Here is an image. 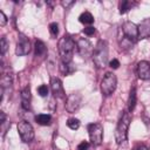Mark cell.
Wrapping results in <instances>:
<instances>
[{"instance_id":"cell-25","label":"cell","mask_w":150,"mask_h":150,"mask_svg":"<svg viewBox=\"0 0 150 150\" xmlns=\"http://www.w3.org/2000/svg\"><path fill=\"white\" fill-rule=\"evenodd\" d=\"M49 32H50V34L53 36H56L59 34V25L56 22H52L49 25Z\"/></svg>"},{"instance_id":"cell-17","label":"cell","mask_w":150,"mask_h":150,"mask_svg":"<svg viewBox=\"0 0 150 150\" xmlns=\"http://www.w3.org/2000/svg\"><path fill=\"white\" fill-rule=\"evenodd\" d=\"M34 120L40 125H49L50 122H52V116L48 115V114H38L34 117Z\"/></svg>"},{"instance_id":"cell-19","label":"cell","mask_w":150,"mask_h":150,"mask_svg":"<svg viewBox=\"0 0 150 150\" xmlns=\"http://www.w3.org/2000/svg\"><path fill=\"white\" fill-rule=\"evenodd\" d=\"M74 70H75V68L73 67L71 63H63V62H61V64H60V71L63 75H70L71 73H74Z\"/></svg>"},{"instance_id":"cell-34","label":"cell","mask_w":150,"mask_h":150,"mask_svg":"<svg viewBox=\"0 0 150 150\" xmlns=\"http://www.w3.org/2000/svg\"><path fill=\"white\" fill-rule=\"evenodd\" d=\"M7 120H6V115H5V112L4 111H0V124H2L4 122H6Z\"/></svg>"},{"instance_id":"cell-5","label":"cell","mask_w":150,"mask_h":150,"mask_svg":"<svg viewBox=\"0 0 150 150\" xmlns=\"http://www.w3.org/2000/svg\"><path fill=\"white\" fill-rule=\"evenodd\" d=\"M117 86V79L116 75L112 73H105V75L103 76L102 81H101V90L103 93V95L105 96H110Z\"/></svg>"},{"instance_id":"cell-3","label":"cell","mask_w":150,"mask_h":150,"mask_svg":"<svg viewBox=\"0 0 150 150\" xmlns=\"http://www.w3.org/2000/svg\"><path fill=\"white\" fill-rule=\"evenodd\" d=\"M93 61L97 68H104L108 63V45L104 40H100L94 47Z\"/></svg>"},{"instance_id":"cell-4","label":"cell","mask_w":150,"mask_h":150,"mask_svg":"<svg viewBox=\"0 0 150 150\" xmlns=\"http://www.w3.org/2000/svg\"><path fill=\"white\" fill-rule=\"evenodd\" d=\"M88 134H89L90 143L94 146L101 145L103 141V125L101 123H97V122L90 123L88 125Z\"/></svg>"},{"instance_id":"cell-28","label":"cell","mask_w":150,"mask_h":150,"mask_svg":"<svg viewBox=\"0 0 150 150\" xmlns=\"http://www.w3.org/2000/svg\"><path fill=\"white\" fill-rule=\"evenodd\" d=\"M83 33H84L86 35H88V36H90V35H93V34L95 33V28H94L93 26H88V27H86V28H83Z\"/></svg>"},{"instance_id":"cell-31","label":"cell","mask_w":150,"mask_h":150,"mask_svg":"<svg viewBox=\"0 0 150 150\" xmlns=\"http://www.w3.org/2000/svg\"><path fill=\"white\" fill-rule=\"evenodd\" d=\"M7 23V16L2 11H0V26H5Z\"/></svg>"},{"instance_id":"cell-18","label":"cell","mask_w":150,"mask_h":150,"mask_svg":"<svg viewBox=\"0 0 150 150\" xmlns=\"http://www.w3.org/2000/svg\"><path fill=\"white\" fill-rule=\"evenodd\" d=\"M79 20H80V22L83 23V25H91V23L94 22V16H93L91 13H89V12H83V13L80 15Z\"/></svg>"},{"instance_id":"cell-6","label":"cell","mask_w":150,"mask_h":150,"mask_svg":"<svg viewBox=\"0 0 150 150\" xmlns=\"http://www.w3.org/2000/svg\"><path fill=\"white\" fill-rule=\"evenodd\" d=\"M18 132L21 141L25 143H30L34 139V129L32 124L26 121H21L18 123Z\"/></svg>"},{"instance_id":"cell-29","label":"cell","mask_w":150,"mask_h":150,"mask_svg":"<svg viewBox=\"0 0 150 150\" xmlns=\"http://www.w3.org/2000/svg\"><path fill=\"white\" fill-rule=\"evenodd\" d=\"M88 149H89V143L87 141H83L77 145V150H88Z\"/></svg>"},{"instance_id":"cell-35","label":"cell","mask_w":150,"mask_h":150,"mask_svg":"<svg viewBox=\"0 0 150 150\" xmlns=\"http://www.w3.org/2000/svg\"><path fill=\"white\" fill-rule=\"evenodd\" d=\"M149 150H150V148H149Z\"/></svg>"},{"instance_id":"cell-7","label":"cell","mask_w":150,"mask_h":150,"mask_svg":"<svg viewBox=\"0 0 150 150\" xmlns=\"http://www.w3.org/2000/svg\"><path fill=\"white\" fill-rule=\"evenodd\" d=\"M29 52H30L29 39L23 34H19V40H18L16 48H15V54L18 56H23V55H27Z\"/></svg>"},{"instance_id":"cell-15","label":"cell","mask_w":150,"mask_h":150,"mask_svg":"<svg viewBox=\"0 0 150 150\" xmlns=\"http://www.w3.org/2000/svg\"><path fill=\"white\" fill-rule=\"evenodd\" d=\"M136 103H137V95H136V88L132 87L130 89V93H129V97H128V110L131 112L135 107H136Z\"/></svg>"},{"instance_id":"cell-26","label":"cell","mask_w":150,"mask_h":150,"mask_svg":"<svg viewBox=\"0 0 150 150\" xmlns=\"http://www.w3.org/2000/svg\"><path fill=\"white\" fill-rule=\"evenodd\" d=\"M132 45H134V42H132L131 40L127 39V38H124V39L122 40V42H121V46H122L123 48H125V49L131 48V47H132Z\"/></svg>"},{"instance_id":"cell-8","label":"cell","mask_w":150,"mask_h":150,"mask_svg":"<svg viewBox=\"0 0 150 150\" xmlns=\"http://www.w3.org/2000/svg\"><path fill=\"white\" fill-rule=\"evenodd\" d=\"M76 48H77V52L79 54L82 56V57H88V56H93V52H94V47L93 45L90 43L89 40L87 39H79V41L76 42Z\"/></svg>"},{"instance_id":"cell-30","label":"cell","mask_w":150,"mask_h":150,"mask_svg":"<svg viewBox=\"0 0 150 150\" xmlns=\"http://www.w3.org/2000/svg\"><path fill=\"white\" fill-rule=\"evenodd\" d=\"M109 66H110V68H112V69H117V68L120 67V61H118L117 59H112V60L109 62Z\"/></svg>"},{"instance_id":"cell-33","label":"cell","mask_w":150,"mask_h":150,"mask_svg":"<svg viewBox=\"0 0 150 150\" xmlns=\"http://www.w3.org/2000/svg\"><path fill=\"white\" fill-rule=\"evenodd\" d=\"M134 150H149V148L143 143H138L137 145H135Z\"/></svg>"},{"instance_id":"cell-24","label":"cell","mask_w":150,"mask_h":150,"mask_svg":"<svg viewBox=\"0 0 150 150\" xmlns=\"http://www.w3.org/2000/svg\"><path fill=\"white\" fill-rule=\"evenodd\" d=\"M38 94H39L41 97L47 96V94H48V87H47L46 84H41V86H39V87H38Z\"/></svg>"},{"instance_id":"cell-20","label":"cell","mask_w":150,"mask_h":150,"mask_svg":"<svg viewBox=\"0 0 150 150\" xmlns=\"http://www.w3.org/2000/svg\"><path fill=\"white\" fill-rule=\"evenodd\" d=\"M11 86H12V75L2 73V76H1V89L5 90L7 87H11Z\"/></svg>"},{"instance_id":"cell-1","label":"cell","mask_w":150,"mask_h":150,"mask_svg":"<svg viewBox=\"0 0 150 150\" xmlns=\"http://www.w3.org/2000/svg\"><path fill=\"white\" fill-rule=\"evenodd\" d=\"M75 47H76V43L69 35H64L63 38L60 39V41H59V53H60V56H61V62L71 63Z\"/></svg>"},{"instance_id":"cell-2","label":"cell","mask_w":150,"mask_h":150,"mask_svg":"<svg viewBox=\"0 0 150 150\" xmlns=\"http://www.w3.org/2000/svg\"><path fill=\"white\" fill-rule=\"evenodd\" d=\"M130 115L128 111H123L121 118L118 120V123L115 129V141L117 144H122L123 142L127 141L128 137V129L130 125Z\"/></svg>"},{"instance_id":"cell-32","label":"cell","mask_w":150,"mask_h":150,"mask_svg":"<svg viewBox=\"0 0 150 150\" xmlns=\"http://www.w3.org/2000/svg\"><path fill=\"white\" fill-rule=\"evenodd\" d=\"M74 4H75V1H67V0H66V1H64V0H62V1H61V5H62L66 9H67V8H69L70 6H73Z\"/></svg>"},{"instance_id":"cell-9","label":"cell","mask_w":150,"mask_h":150,"mask_svg":"<svg viewBox=\"0 0 150 150\" xmlns=\"http://www.w3.org/2000/svg\"><path fill=\"white\" fill-rule=\"evenodd\" d=\"M122 30H123L124 36L127 39L131 40L132 42H135L138 39V27L134 22H131V21L124 22L122 26Z\"/></svg>"},{"instance_id":"cell-11","label":"cell","mask_w":150,"mask_h":150,"mask_svg":"<svg viewBox=\"0 0 150 150\" xmlns=\"http://www.w3.org/2000/svg\"><path fill=\"white\" fill-rule=\"evenodd\" d=\"M50 90H52L53 95L55 97H57V98H63L66 96L62 82L57 77H52V80H50Z\"/></svg>"},{"instance_id":"cell-14","label":"cell","mask_w":150,"mask_h":150,"mask_svg":"<svg viewBox=\"0 0 150 150\" xmlns=\"http://www.w3.org/2000/svg\"><path fill=\"white\" fill-rule=\"evenodd\" d=\"M137 27H138V39L150 38V19H144Z\"/></svg>"},{"instance_id":"cell-23","label":"cell","mask_w":150,"mask_h":150,"mask_svg":"<svg viewBox=\"0 0 150 150\" xmlns=\"http://www.w3.org/2000/svg\"><path fill=\"white\" fill-rule=\"evenodd\" d=\"M8 49V41L5 36L1 38V41H0V52H1V55H4Z\"/></svg>"},{"instance_id":"cell-21","label":"cell","mask_w":150,"mask_h":150,"mask_svg":"<svg viewBox=\"0 0 150 150\" xmlns=\"http://www.w3.org/2000/svg\"><path fill=\"white\" fill-rule=\"evenodd\" d=\"M132 2L131 1H129V0H123V1H121L120 2V13L121 14H124V13H127L131 7H132Z\"/></svg>"},{"instance_id":"cell-12","label":"cell","mask_w":150,"mask_h":150,"mask_svg":"<svg viewBox=\"0 0 150 150\" xmlns=\"http://www.w3.org/2000/svg\"><path fill=\"white\" fill-rule=\"evenodd\" d=\"M137 75L141 80L150 79V63L148 61H139L137 64Z\"/></svg>"},{"instance_id":"cell-16","label":"cell","mask_w":150,"mask_h":150,"mask_svg":"<svg viewBox=\"0 0 150 150\" xmlns=\"http://www.w3.org/2000/svg\"><path fill=\"white\" fill-rule=\"evenodd\" d=\"M34 48H35V56L42 57V56H45L46 53H47V47H46L45 42L41 41V40H36V41H35Z\"/></svg>"},{"instance_id":"cell-22","label":"cell","mask_w":150,"mask_h":150,"mask_svg":"<svg viewBox=\"0 0 150 150\" xmlns=\"http://www.w3.org/2000/svg\"><path fill=\"white\" fill-rule=\"evenodd\" d=\"M67 125L69 129L71 130H77L80 128V121L77 118H68L67 121Z\"/></svg>"},{"instance_id":"cell-27","label":"cell","mask_w":150,"mask_h":150,"mask_svg":"<svg viewBox=\"0 0 150 150\" xmlns=\"http://www.w3.org/2000/svg\"><path fill=\"white\" fill-rule=\"evenodd\" d=\"M1 125V136L4 137L5 136V134H6V131H7V129L11 127V122H8V121H6V122H4L2 124H0Z\"/></svg>"},{"instance_id":"cell-10","label":"cell","mask_w":150,"mask_h":150,"mask_svg":"<svg viewBox=\"0 0 150 150\" xmlns=\"http://www.w3.org/2000/svg\"><path fill=\"white\" fill-rule=\"evenodd\" d=\"M81 101H82V96L80 94H70L66 101V110L68 112L77 111L81 105Z\"/></svg>"},{"instance_id":"cell-13","label":"cell","mask_w":150,"mask_h":150,"mask_svg":"<svg viewBox=\"0 0 150 150\" xmlns=\"http://www.w3.org/2000/svg\"><path fill=\"white\" fill-rule=\"evenodd\" d=\"M21 107L25 110H30V100H32V95H30V88L29 86L25 87L21 90Z\"/></svg>"}]
</instances>
